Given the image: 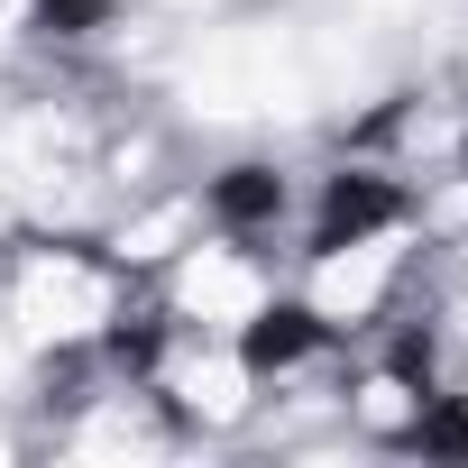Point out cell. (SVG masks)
<instances>
[{
	"mask_svg": "<svg viewBox=\"0 0 468 468\" xmlns=\"http://www.w3.org/2000/svg\"><path fill=\"white\" fill-rule=\"evenodd\" d=\"M175 229H184V211H147L120 249H129V258H165V239H175Z\"/></svg>",
	"mask_w": 468,
	"mask_h": 468,
	"instance_id": "7",
	"label": "cell"
},
{
	"mask_svg": "<svg viewBox=\"0 0 468 468\" xmlns=\"http://www.w3.org/2000/svg\"><path fill=\"white\" fill-rule=\"evenodd\" d=\"M422 404H431V395H422L404 367H377V377L349 395V413H358L377 441H404V431H422Z\"/></svg>",
	"mask_w": 468,
	"mask_h": 468,
	"instance_id": "6",
	"label": "cell"
},
{
	"mask_svg": "<svg viewBox=\"0 0 468 468\" xmlns=\"http://www.w3.org/2000/svg\"><path fill=\"white\" fill-rule=\"evenodd\" d=\"M165 386H175V404H184L193 422H239L249 395H258V367H249L239 349H202V358H184Z\"/></svg>",
	"mask_w": 468,
	"mask_h": 468,
	"instance_id": "5",
	"label": "cell"
},
{
	"mask_svg": "<svg viewBox=\"0 0 468 468\" xmlns=\"http://www.w3.org/2000/svg\"><path fill=\"white\" fill-rule=\"evenodd\" d=\"M175 313L202 322V331H249L267 313V276L258 258H239L229 239H193L184 267H175Z\"/></svg>",
	"mask_w": 468,
	"mask_h": 468,
	"instance_id": "3",
	"label": "cell"
},
{
	"mask_svg": "<svg viewBox=\"0 0 468 468\" xmlns=\"http://www.w3.org/2000/svg\"><path fill=\"white\" fill-rule=\"evenodd\" d=\"M10 322H19V340H47V349L92 340V331L111 322V276H101L83 249H37V258H19V276H10Z\"/></svg>",
	"mask_w": 468,
	"mask_h": 468,
	"instance_id": "2",
	"label": "cell"
},
{
	"mask_svg": "<svg viewBox=\"0 0 468 468\" xmlns=\"http://www.w3.org/2000/svg\"><path fill=\"white\" fill-rule=\"evenodd\" d=\"M19 377V322H0V386Z\"/></svg>",
	"mask_w": 468,
	"mask_h": 468,
	"instance_id": "8",
	"label": "cell"
},
{
	"mask_svg": "<svg viewBox=\"0 0 468 468\" xmlns=\"http://www.w3.org/2000/svg\"><path fill=\"white\" fill-rule=\"evenodd\" d=\"M395 249H404L395 229H340L313 258V322H331V331L367 322L386 303V285H395Z\"/></svg>",
	"mask_w": 468,
	"mask_h": 468,
	"instance_id": "4",
	"label": "cell"
},
{
	"mask_svg": "<svg viewBox=\"0 0 468 468\" xmlns=\"http://www.w3.org/2000/svg\"><path fill=\"white\" fill-rule=\"evenodd\" d=\"M322 83H313V56L294 47V28L276 19H249V28H211L193 56H184V101L202 120H285L303 111Z\"/></svg>",
	"mask_w": 468,
	"mask_h": 468,
	"instance_id": "1",
	"label": "cell"
}]
</instances>
